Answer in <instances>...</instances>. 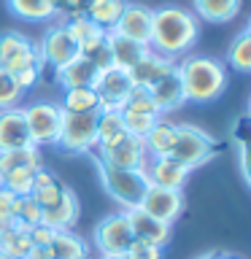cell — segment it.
<instances>
[{"label": "cell", "mask_w": 251, "mask_h": 259, "mask_svg": "<svg viewBox=\"0 0 251 259\" xmlns=\"http://www.w3.org/2000/svg\"><path fill=\"white\" fill-rule=\"evenodd\" d=\"M200 38V19L189 8L181 6H159L151 14V35L149 49L165 54L170 60L189 54Z\"/></svg>", "instance_id": "6da1fadb"}, {"label": "cell", "mask_w": 251, "mask_h": 259, "mask_svg": "<svg viewBox=\"0 0 251 259\" xmlns=\"http://www.w3.org/2000/svg\"><path fill=\"white\" fill-rule=\"evenodd\" d=\"M186 103H214L227 89V65L208 54H184L176 62Z\"/></svg>", "instance_id": "7a4b0ae2"}, {"label": "cell", "mask_w": 251, "mask_h": 259, "mask_svg": "<svg viewBox=\"0 0 251 259\" xmlns=\"http://www.w3.org/2000/svg\"><path fill=\"white\" fill-rule=\"evenodd\" d=\"M95 167H97L100 186L121 210H130V208L141 205V197H143L146 186H149V178H146L143 170L111 167V165H105V162H100V159H95Z\"/></svg>", "instance_id": "3957f363"}, {"label": "cell", "mask_w": 251, "mask_h": 259, "mask_svg": "<svg viewBox=\"0 0 251 259\" xmlns=\"http://www.w3.org/2000/svg\"><path fill=\"white\" fill-rule=\"evenodd\" d=\"M216 141L214 135H208L202 127L197 124H176V143L170 149L168 157L176 159L178 165H184L186 170H197L214 157Z\"/></svg>", "instance_id": "277c9868"}, {"label": "cell", "mask_w": 251, "mask_h": 259, "mask_svg": "<svg viewBox=\"0 0 251 259\" xmlns=\"http://www.w3.org/2000/svg\"><path fill=\"white\" fill-rule=\"evenodd\" d=\"M22 113H24V121H27L32 146H38V149L40 146H57V138H60V130H62V113H65L60 103L35 100L24 105Z\"/></svg>", "instance_id": "5b68a950"}, {"label": "cell", "mask_w": 251, "mask_h": 259, "mask_svg": "<svg viewBox=\"0 0 251 259\" xmlns=\"http://www.w3.org/2000/svg\"><path fill=\"white\" fill-rule=\"evenodd\" d=\"M97 111L95 113H62V130L57 149L68 154H92L97 149Z\"/></svg>", "instance_id": "8992f818"}, {"label": "cell", "mask_w": 251, "mask_h": 259, "mask_svg": "<svg viewBox=\"0 0 251 259\" xmlns=\"http://www.w3.org/2000/svg\"><path fill=\"white\" fill-rule=\"evenodd\" d=\"M133 230L124 216V210L103 216L92 230V246L100 256H124L130 243H133Z\"/></svg>", "instance_id": "52a82bcc"}, {"label": "cell", "mask_w": 251, "mask_h": 259, "mask_svg": "<svg viewBox=\"0 0 251 259\" xmlns=\"http://www.w3.org/2000/svg\"><path fill=\"white\" fill-rule=\"evenodd\" d=\"M0 68H6L8 73H19L24 68H44L38 44L16 30L0 32Z\"/></svg>", "instance_id": "ba28073f"}, {"label": "cell", "mask_w": 251, "mask_h": 259, "mask_svg": "<svg viewBox=\"0 0 251 259\" xmlns=\"http://www.w3.org/2000/svg\"><path fill=\"white\" fill-rule=\"evenodd\" d=\"M95 159H100L111 167H121V170H143L146 162H149V154H146L143 138L124 135L119 143L105 146V149H95Z\"/></svg>", "instance_id": "9c48e42d"}, {"label": "cell", "mask_w": 251, "mask_h": 259, "mask_svg": "<svg viewBox=\"0 0 251 259\" xmlns=\"http://www.w3.org/2000/svg\"><path fill=\"white\" fill-rule=\"evenodd\" d=\"M138 208L146 210L149 216H154V219H159V222H165V224L173 227V222H178V216L184 213V192L149 184Z\"/></svg>", "instance_id": "30bf717a"}, {"label": "cell", "mask_w": 251, "mask_h": 259, "mask_svg": "<svg viewBox=\"0 0 251 259\" xmlns=\"http://www.w3.org/2000/svg\"><path fill=\"white\" fill-rule=\"evenodd\" d=\"M92 89L97 92V100H100V108H113L121 111V105L133 92V81H130L127 70L121 68H105L97 73Z\"/></svg>", "instance_id": "8fae6325"}, {"label": "cell", "mask_w": 251, "mask_h": 259, "mask_svg": "<svg viewBox=\"0 0 251 259\" xmlns=\"http://www.w3.org/2000/svg\"><path fill=\"white\" fill-rule=\"evenodd\" d=\"M38 54H40V60H44V65L57 70L78 54V46L73 44V38L68 35L65 24H52V27L44 32V38L38 40Z\"/></svg>", "instance_id": "7c38bea8"}, {"label": "cell", "mask_w": 251, "mask_h": 259, "mask_svg": "<svg viewBox=\"0 0 251 259\" xmlns=\"http://www.w3.org/2000/svg\"><path fill=\"white\" fill-rule=\"evenodd\" d=\"M151 14L154 8L143 6V3H130L124 6V11H121L119 22L113 24V32H119V35L124 38H133L138 44H146L149 46V35H151Z\"/></svg>", "instance_id": "4fadbf2b"}, {"label": "cell", "mask_w": 251, "mask_h": 259, "mask_svg": "<svg viewBox=\"0 0 251 259\" xmlns=\"http://www.w3.org/2000/svg\"><path fill=\"white\" fill-rule=\"evenodd\" d=\"M143 173H146L151 186H165V189H181L184 192L192 170H186L184 165H178V162L170 159V157H151L146 162Z\"/></svg>", "instance_id": "5bb4252c"}, {"label": "cell", "mask_w": 251, "mask_h": 259, "mask_svg": "<svg viewBox=\"0 0 251 259\" xmlns=\"http://www.w3.org/2000/svg\"><path fill=\"white\" fill-rule=\"evenodd\" d=\"M173 68H176V60H170V57L157 54V52H151V49H149V52H146L141 60L127 70V76H130V81H133V87L149 89L151 84H157L162 76H168Z\"/></svg>", "instance_id": "9a60e30c"}, {"label": "cell", "mask_w": 251, "mask_h": 259, "mask_svg": "<svg viewBox=\"0 0 251 259\" xmlns=\"http://www.w3.org/2000/svg\"><path fill=\"white\" fill-rule=\"evenodd\" d=\"M78 216H81V205H78V197L70 186L65 189L60 202H54L49 208H40V224L52 227L54 232L57 230H73L78 224Z\"/></svg>", "instance_id": "2e32d148"}, {"label": "cell", "mask_w": 251, "mask_h": 259, "mask_svg": "<svg viewBox=\"0 0 251 259\" xmlns=\"http://www.w3.org/2000/svg\"><path fill=\"white\" fill-rule=\"evenodd\" d=\"M24 146H32V141L27 133V121H24L22 105L3 108L0 111V151L24 149Z\"/></svg>", "instance_id": "e0dca14e"}, {"label": "cell", "mask_w": 251, "mask_h": 259, "mask_svg": "<svg viewBox=\"0 0 251 259\" xmlns=\"http://www.w3.org/2000/svg\"><path fill=\"white\" fill-rule=\"evenodd\" d=\"M124 216H127V222H130V230H133V238L149 240V243H154V246H162V248L170 243V224H165V222H159V219L149 216V213H146V210H141V208L124 210Z\"/></svg>", "instance_id": "ac0fdd59"}, {"label": "cell", "mask_w": 251, "mask_h": 259, "mask_svg": "<svg viewBox=\"0 0 251 259\" xmlns=\"http://www.w3.org/2000/svg\"><path fill=\"white\" fill-rule=\"evenodd\" d=\"M149 97L154 100V105H157V111L162 113V116L181 108V105L186 103V97H184V87H181V78H178L176 68L170 70L168 76H162L157 84L149 87Z\"/></svg>", "instance_id": "d6986e66"}, {"label": "cell", "mask_w": 251, "mask_h": 259, "mask_svg": "<svg viewBox=\"0 0 251 259\" xmlns=\"http://www.w3.org/2000/svg\"><path fill=\"white\" fill-rule=\"evenodd\" d=\"M97 70L92 62L87 60L84 54H76L73 60H68L62 68L54 70V78L62 89H76V87H92L97 78Z\"/></svg>", "instance_id": "ffe728a7"}, {"label": "cell", "mask_w": 251, "mask_h": 259, "mask_svg": "<svg viewBox=\"0 0 251 259\" xmlns=\"http://www.w3.org/2000/svg\"><path fill=\"white\" fill-rule=\"evenodd\" d=\"M46 248L49 259H89V243L73 230H57Z\"/></svg>", "instance_id": "44dd1931"}, {"label": "cell", "mask_w": 251, "mask_h": 259, "mask_svg": "<svg viewBox=\"0 0 251 259\" xmlns=\"http://www.w3.org/2000/svg\"><path fill=\"white\" fill-rule=\"evenodd\" d=\"M108 49H111L113 68H121V70H130L146 52H149L146 44H138V40L124 38V35H119V32H113V30H108Z\"/></svg>", "instance_id": "7402d4cb"}, {"label": "cell", "mask_w": 251, "mask_h": 259, "mask_svg": "<svg viewBox=\"0 0 251 259\" xmlns=\"http://www.w3.org/2000/svg\"><path fill=\"white\" fill-rule=\"evenodd\" d=\"M243 0H192V14L200 22L224 24L238 16Z\"/></svg>", "instance_id": "603a6c76"}, {"label": "cell", "mask_w": 251, "mask_h": 259, "mask_svg": "<svg viewBox=\"0 0 251 259\" xmlns=\"http://www.w3.org/2000/svg\"><path fill=\"white\" fill-rule=\"evenodd\" d=\"M176 143V124L168 121L165 116H159L154 121V127L143 135V146H146V154L151 157H168L170 149Z\"/></svg>", "instance_id": "cb8c5ba5"}, {"label": "cell", "mask_w": 251, "mask_h": 259, "mask_svg": "<svg viewBox=\"0 0 251 259\" xmlns=\"http://www.w3.org/2000/svg\"><path fill=\"white\" fill-rule=\"evenodd\" d=\"M97 149H105V146L119 143L121 138L127 135L124 121H121V111L113 108H100L97 111Z\"/></svg>", "instance_id": "d4e9b609"}, {"label": "cell", "mask_w": 251, "mask_h": 259, "mask_svg": "<svg viewBox=\"0 0 251 259\" xmlns=\"http://www.w3.org/2000/svg\"><path fill=\"white\" fill-rule=\"evenodd\" d=\"M30 248H32L30 227H24L19 222H14L3 235H0V254L8 256V259H27Z\"/></svg>", "instance_id": "484cf974"}, {"label": "cell", "mask_w": 251, "mask_h": 259, "mask_svg": "<svg viewBox=\"0 0 251 259\" xmlns=\"http://www.w3.org/2000/svg\"><path fill=\"white\" fill-rule=\"evenodd\" d=\"M127 0H87L84 6V16H89L97 27L111 30L119 22L121 11H124Z\"/></svg>", "instance_id": "4316f807"}, {"label": "cell", "mask_w": 251, "mask_h": 259, "mask_svg": "<svg viewBox=\"0 0 251 259\" xmlns=\"http://www.w3.org/2000/svg\"><path fill=\"white\" fill-rule=\"evenodd\" d=\"M6 8L24 22H49L54 11V0H6Z\"/></svg>", "instance_id": "83f0119b"}, {"label": "cell", "mask_w": 251, "mask_h": 259, "mask_svg": "<svg viewBox=\"0 0 251 259\" xmlns=\"http://www.w3.org/2000/svg\"><path fill=\"white\" fill-rule=\"evenodd\" d=\"M60 108L65 113H95L100 111V100L92 87H76V89H65Z\"/></svg>", "instance_id": "f1b7e54d"}, {"label": "cell", "mask_w": 251, "mask_h": 259, "mask_svg": "<svg viewBox=\"0 0 251 259\" xmlns=\"http://www.w3.org/2000/svg\"><path fill=\"white\" fill-rule=\"evenodd\" d=\"M227 62L232 70L248 73L251 70V27H243L238 35L232 38L230 49H227Z\"/></svg>", "instance_id": "f546056e"}, {"label": "cell", "mask_w": 251, "mask_h": 259, "mask_svg": "<svg viewBox=\"0 0 251 259\" xmlns=\"http://www.w3.org/2000/svg\"><path fill=\"white\" fill-rule=\"evenodd\" d=\"M14 167H44L38 146H24V149H11L0 151V176L8 173Z\"/></svg>", "instance_id": "4dcf8cb0"}, {"label": "cell", "mask_w": 251, "mask_h": 259, "mask_svg": "<svg viewBox=\"0 0 251 259\" xmlns=\"http://www.w3.org/2000/svg\"><path fill=\"white\" fill-rule=\"evenodd\" d=\"M65 24V30H68V35L73 38V44H76L78 49L81 46H87L89 40H95V38H100L105 35L108 30H103V27H97V24L89 19V16L84 14H78V16H68V19L62 22Z\"/></svg>", "instance_id": "1f68e13d"}, {"label": "cell", "mask_w": 251, "mask_h": 259, "mask_svg": "<svg viewBox=\"0 0 251 259\" xmlns=\"http://www.w3.org/2000/svg\"><path fill=\"white\" fill-rule=\"evenodd\" d=\"M35 170H40V167H14V170H8V173L0 176V186L8 189L11 194H16V197L30 194L32 192V176H35Z\"/></svg>", "instance_id": "d6a6232c"}, {"label": "cell", "mask_w": 251, "mask_h": 259, "mask_svg": "<svg viewBox=\"0 0 251 259\" xmlns=\"http://www.w3.org/2000/svg\"><path fill=\"white\" fill-rule=\"evenodd\" d=\"M78 54H84L89 62L95 65L97 70H105V68H113V60H111V49H108V32L95 40H89L87 46L78 49Z\"/></svg>", "instance_id": "836d02e7"}, {"label": "cell", "mask_w": 251, "mask_h": 259, "mask_svg": "<svg viewBox=\"0 0 251 259\" xmlns=\"http://www.w3.org/2000/svg\"><path fill=\"white\" fill-rule=\"evenodd\" d=\"M22 97H24V89L19 87V81L14 78V73L0 68V111L3 108H16Z\"/></svg>", "instance_id": "e575fe53"}, {"label": "cell", "mask_w": 251, "mask_h": 259, "mask_svg": "<svg viewBox=\"0 0 251 259\" xmlns=\"http://www.w3.org/2000/svg\"><path fill=\"white\" fill-rule=\"evenodd\" d=\"M14 222H19L24 227L40 224V205L32 200V194H22V197L14 200Z\"/></svg>", "instance_id": "d590c367"}, {"label": "cell", "mask_w": 251, "mask_h": 259, "mask_svg": "<svg viewBox=\"0 0 251 259\" xmlns=\"http://www.w3.org/2000/svg\"><path fill=\"white\" fill-rule=\"evenodd\" d=\"M121 111H127V113H154V116H162V113L157 111V105H154V100L149 97V89H143V87H133V92H130V97L124 100V105H121Z\"/></svg>", "instance_id": "8d00e7d4"}, {"label": "cell", "mask_w": 251, "mask_h": 259, "mask_svg": "<svg viewBox=\"0 0 251 259\" xmlns=\"http://www.w3.org/2000/svg\"><path fill=\"white\" fill-rule=\"evenodd\" d=\"M157 119L159 116H154V113H127V111H121V121H124L127 135H135V138H143L154 127Z\"/></svg>", "instance_id": "74e56055"}, {"label": "cell", "mask_w": 251, "mask_h": 259, "mask_svg": "<svg viewBox=\"0 0 251 259\" xmlns=\"http://www.w3.org/2000/svg\"><path fill=\"white\" fill-rule=\"evenodd\" d=\"M162 251H165L162 246H154V243H149V240H138L135 238L121 259H162Z\"/></svg>", "instance_id": "f35d334b"}, {"label": "cell", "mask_w": 251, "mask_h": 259, "mask_svg": "<svg viewBox=\"0 0 251 259\" xmlns=\"http://www.w3.org/2000/svg\"><path fill=\"white\" fill-rule=\"evenodd\" d=\"M65 189H68V186H65V184L60 181V178H57V181H54L52 186H44V189L30 192V194H32V200H35L40 208H49V205H54V202H60V197L65 194Z\"/></svg>", "instance_id": "ab89813d"}, {"label": "cell", "mask_w": 251, "mask_h": 259, "mask_svg": "<svg viewBox=\"0 0 251 259\" xmlns=\"http://www.w3.org/2000/svg\"><path fill=\"white\" fill-rule=\"evenodd\" d=\"M14 200H16V194L0 186V235L14 224Z\"/></svg>", "instance_id": "60d3db41"}, {"label": "cell", "mask_w": 251, "mask_h": 259, "mask_svg": "<svg viewBox=\"0 0 251 259\" xmlns=\"http://www.w3.org/2000/svg\"><path fill=\"white\" fill-rule=\"evenodd\" d=\"M84 6H87V0H54V11L65 14V16L84 14Z\"/></svg>", "instance_id": "b9f144b4"}, {"label": "cell", "mask_w": 251, "mask_h": 259, "mask_svg": "<svg viewBox=\"0 0 251 259\" xmlns=\"http://www.w3.org/2000/svg\"><path fill=\"white\" fill-rule=\"evenodd\" d=\"M54 238V230L52 227H46V224H35V227H30V243L32 246H49Z\"/></svg>", "instance_id": "7bdbcfd3"}, {"label": "cell", "mask_w": 251, "mask_h": 259, "mask_svg": "<svg viewBox=\"0 0 251 259\" xmlns=\"http://www.w3.org/2000/svg\"><path fill=\"white\" fill-rule=\"evenodd\" d=\"M238 157H240V173H243V181H251V176H248V151H246V143L240 141L238 146Z\"/></svg>", "instance_id": "ee69618b"}, {"label": "cell", "mask_w": 251, "mask_h": 259, "mask_svg": "<svg viewBox=\"0 0 251 259\" xmlns=\"http://www.w3.org/2000/svg\"><path fill=\"white\" fill-rule=\"evenodd\" d=\"M27 259H49V248L46 246H32Z\"/></svg>", "instance_id": "f6af8a7d"}, {"label": "cell", "mask_w": 251, "mask_h": 259, "mask_svg": "<svg viewBox=\"0 0 251 259\" xmlns=\"http://www.w3.org/2000/svg\"><path fill=\"white\" fill-rule=\"evenodd\" d=\"M219 254H222V251H205V254H197L194 259H219Z\"/></svg>", "instance_id": "bcb514c9"}, {"label": "cell", "mask_w": 251, "mask_h": 259, "mask_svg": "<svg viewBox=\"0 0 251 259\" xmlns=\"http://www.w3.org/2000/svg\"><path fill=\"white\" fill-rule=\"evenodd\" d=\"M219 259H243V256H238V254H227V251H222V254H219Z\"/></svg>", "instance_id": "7dc6e473"}, {"label": "cell", "mask_w": 251, "mask_h": 259, "mask_svg": "<svg viewBox=\"0 0 251 259\" xmlns=\"http://www.w3.org/2000/svg\"><path fill=\"white\" fill-rule=\"evenodd\" d=\"M97 259H121V256H97Z\"/></svg>", "instance_id": "c3c4849f"}, {"label": "cell", "mask_w": 251, "mask_h": 259, "mask_svg": "<svg viewBox=\"0 0 251 259\" xmlns=\"http://www.w3.org/2000/svg\"><path fill=\"white\" fill-rule=\"evenodd\" d=\"M0 259H8V256H3V254H0Z\"/></svg>", "instance_id": "681fc988"}]
</instances>
